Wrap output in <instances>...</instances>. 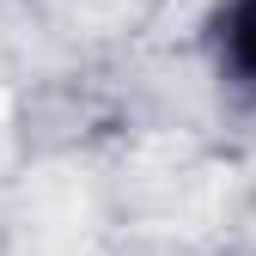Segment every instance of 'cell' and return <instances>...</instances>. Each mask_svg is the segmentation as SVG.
<instances>
[{"label": "cell", "mask_w": 256, "mask_h": 256, "mask_svg": "<svg viewBox=\"0 0 256 256\" xmlns=\"http://www.w3.org/2000/svg\"><path fill=\"white\" fill-rule=\"evenodd\" d=\"M202 49L220 92L256 110V0H214L202 18Z\"/></svg>", "instance_id": "cell-1"}]
</instances>
